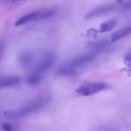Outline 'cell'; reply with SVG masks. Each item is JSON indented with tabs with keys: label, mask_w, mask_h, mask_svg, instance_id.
I'll return each mask as SVG.
<instances>
[{
	"label": "cell",
	"mask_w": 131,
	"mask_h": 131,
	"mask_svg": "<svg viewBox=\"0 0 131 131\" xmlns=\"http://www.w3.org/2000/svg\"><path fill=\"white\" fill-rule=\"evenodd\" d=\"M96 58L95 53H86L81 54L71 61L61 64L58 70V74L61 76H71L74 74L76 71L89 63H91Z\"/></svg>",
	"instance_id": "1"
},
{
	"label": "cell",
	"mask_w": 131,
	"mask_h": 131,
	"mask_svg": "<svg viewBox=\"0 0 131 131\" xmlns=\"http://www.w3.org/2000/svg\"><path fill=\"white\" fill-rule=\"evenodd\" d=\"M48 101L45 98L38 99L35 101H33L28 104L21 107V108L9 111L5 113V116L10 119H17V118H21L26 116H28L37 111L40 110L42 107H44L47 104Z\"/></svg>",
	"instance_id": "2"
},
{
	"label": "cell",
	"mask_w": 131,
	"mask_h": 131,
	"mask_svg": "<svg viewBox=\"0 0 131 131\" xmlns=\"http://www.w3.org/2000/svg\"><path fill=\"white\" fill-rule=\"evenodd\" d=\"M55 15V12L50 8H43L39 9L32 12H29L22 17H21L16 22V26H21L28 23H31L34 21H38L41 20H45L48 18H52Z\"/></svg>",
	"instance_id": "3"
},
{
	"label": "cell",
	"mask_w": 131,
	"mask_h": 131,
	"mask_svg": "<svg viewBox=\"0 0 131 131\" xmlns=\"http://www.w3.org/2000/svg\"><path fill=\"white\" fill-rule=\"evenodd\" d=\"M111 86L105 82H90L80 86L76 93L80 96H91L110 88Z\"/></svg>",
	"instance_id": "4"
},
{
	"label": "cell",
	"mask_w": 131,
	"mask_h": 131,
	"mask_svg": "<svg viewBox=\"0 0 131 131\" xmlns=\"http://www.w3.org/2000/svg\"><path fill=\"white\" fill-rule=\"evenodd\" d=\"M56 60H57L56 55L53 52L51 51L45 52L44 54H41L38 61L36 63L35 66L34 72L40 75L41 74L45 72L49 68H51L54 64Z\"/></svg>",
	"instance_id": "5"
},
{
	"label": "cell",
	"mask_w": 131,
	"mask_h": 131,
	"mask_svg": "<svg viewBox=\"0 0 131 131\" xmlns=\"http://www.w3.org/2000/svg\"><path fill=\"white\" fill-rule=\"evenodd\" d=\"M114 8H115V6L113 4H109V5H103V6L96 8L90 11L87 14L86 18H93L95 17H98L100 15H105V14L109 13L111 11H113L114 9Z\"/></svg>",
	"instance_id": "6"
},
{
	"label": "cell",
	"mask_w": 131,
	"mask_h": 131,
	"mask_svg": "<svg viewBox=\"0 0 131 131\" xmlns=\"http://www.w3.org/2000/svg\"><path fill=\"white\" fill-rule=\"evenodd\" d=\"M111 43L110 41L107 40H101V41H97L94 42H90L88 44V47L95 51L96 53L98 52H103L107 51L111 48Z\"/></svg>",
	"instance_id": "7"
},
{
	"label": "cell",
	"mask_w": 131,
	"mask_h": 131,
	"mask_svg": "<svg viewBox=\"0 0 131 131\" xmlns=\"http://www.w3.org/2000/svg\"><path fill=\"white\" fill-rule=\"evenodd\" d=\"M20 83V78L17 76H1L0 88H12Z\"/></svg>",
	"instance_id": "8"
},
{
	"label": "cell",
	"mask_w": 131,
	"mask_h": 131,
	"mask_svg": "<svg viewBox=\"0 0 131 131\" xmlns=\"http://www.w3.org/2000/svg\"><path fill=\"white\" fill-rule=\"evenodd\" d=\"M20 63L25 68L29 67L34 61V55L29 51H23L18 56Z\"/></svg>",
	"instance_id": "9"
},
{
	"label": "cell",
	"mask_w": 131,
	"mask_h": 131,
	"mask_svg": "<svg viewBox=\"0 0 131 131\" xmlns=\"http://www.w3.org/2000/svg\"><path fill=\"white\" fill-rule=\"evenodd\" d=\"M131 34V25H130L129 26L124 28L112 34L111 35V41H117Z\"/></svg>",
	"instance_id": "10"
},
{
	"label": "cell",
	"mask_w": 131,
	"mask_h": 131,
	"mask_svg": "<svg viewBox=\"0 0 131 131\" xmlns=\"http://www.w3.org/2000/svg\"><path fill=\"white\" fill-rule=\"evenodd\" d=\"M117 20L116 19H111V20H108L104 23H102L99 28H98V32L100 33H104V32H107V31H109L111 30H112L117 25Z\"/></svg>",
	"instance_id": "11"
},
{
	"label": "cell",
	"mask_w": 131,
	"mask_h": 131,
	"mask_svg": "<svg viewBox=\"0 0 131 131\" xmlns=\"http://www.w3.org/2000/svg\"><path fill=\"white\" fill-rule=\"evenodd\" d=\"M26 81H27V83L30 85H36L40 82L41 78H40L39 74H38L35 72H32L28 76Z\"/></svg>",
	"instance_id": "12"
},
{
	"label": "cell",
	"mask_w": 131,
	"mask_h": 131,
	"mask_svg": "<svg viewBox=\"0 0 131 131\" xmlns=\"http://www.w3.org/2000/svg\"><path fill=\"white\" fill-rule=\"evenodd\" d=\"M124 64L127 67V70H128V72L131 74V50L125 54L124 56Z\"/></svg>",
	"instance_id": "13"
},
{
	"label": "cell",
	"mask_w": 131,
	"mask_h": 131,
	"mask_svg": "<svg viewBox=\"0 0 131 131\" xmlns=\"http://www.w3.org/2000/svg\"><path fill=\"white\" fill-rule=\"evenodd\" d=\"M1 129L2 131H17V127L8 123H3L1 125Z\"/></svg>",
	"instance_id": "14"
},
{
	"label": "cell",
	"mask_w": 131,
	"mask_h": 131,
	"mask_svg": "<svg viewBox=\"0 0 131 131\" xmlns=\"http://www.w3.org/2000/svg\"><path fill=\"white\" fill-rule=\"evenodd\" d=\"M122 8L126 10H131V1L130 2H122Z\"/></svg>",
	"instance_id": "15"
}]
</instances>
